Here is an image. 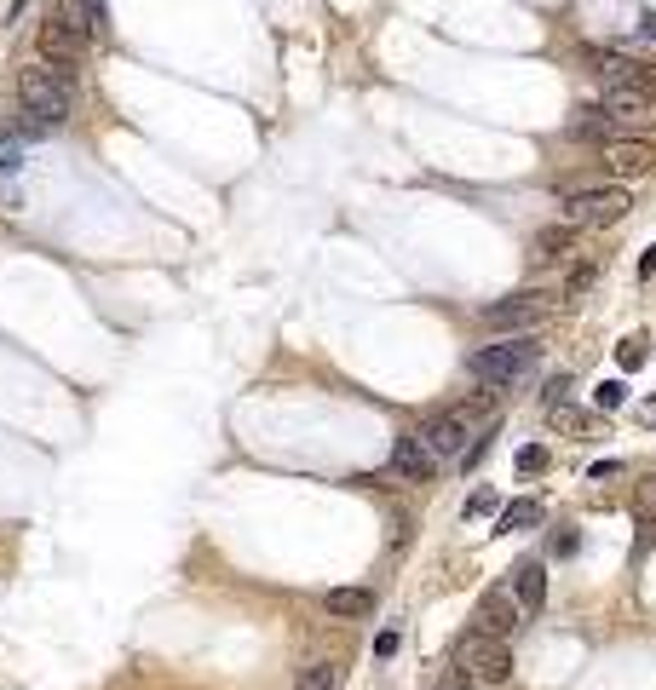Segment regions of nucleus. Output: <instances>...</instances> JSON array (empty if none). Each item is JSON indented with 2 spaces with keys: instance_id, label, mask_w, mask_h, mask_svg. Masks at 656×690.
Returning <instances> with one entry per match:
<instances>
[{
  "instance_id": "nucleus-10",
  "label": "nucleus",
  "mask_w": 656,
  "mask_h": 690,
  "mask_svg": "<svg viewBox=\"0 0 656 690\" xmlns=\"http://www.w3.org/2000/svg\"><path fill=\"white\" fill-rule=\"evenodd\" d=\"M605 110L616 127H651L656 121V87H610Z\"/></svg>"
},
{
  "instance_id": "nucleus-9",
  "label": "nucleus",
  "mask_w": 656,
  "mask_h": 690,
  "mask_svg": "<svg viewBox=\"0 0 656 690\" xmlns=\"http://www.w3.org/2000/svg\"><path fill=\"white\" fill-rule=\"evenodd\" d=\"M426 449H432V455L438 460H461L467 455V409H449V414H432V420H426Z\"/></svg>"
},
{
  "instance_id": "nucleus-13",
  "label": "nucleus",
  "mask_w": 656,
  "mask_h": 690,
  "mask_svg": "<svg viewBox=\"0 0 656 690\" xmlns=\"http://www.w3.org/2000/svg\"><path fill=\"white\" fill-rule=\"evenodd\" d=\"M513 598H518V610H524V616H536V610H541V598H547V570H541V558H518Z\"/></svg>"
},
{
  "instance_id": "nucleus-11",
  "label": "nucleus",
  "mask_w": 656,
  "mask_h": 690,
  "mask_svg": "<svg viewBox=\"0 0 656 690\" xmlns=\"http://www.w3.org/2000/svg\"><path fill=\"white\" fill-rule=\"evenodd\" d=\"M518 616H524V610H518V598L495 587V593L478 598V610H472V627H478V633H490V639H513Z\"/></svg>"
},
{
  "instance_id": "nucleus-1",
  "label": "nucleus",
  "mask_w": 656,
  "mask_h": 690,
  "mask_svg": "<svg viewBox=\"0 0 656 690\" xmlns=\"http://www.w3.org/2000/svg\"><path fill=\"white\" fill-rule=\"evenodd\" d=\"M541 363V334L536 328H524V334H507V340H495V345H484V351H472V380L478 386H518L530 368Z\"/></svg>"
},
{
  "instance_id": "nucleus-33",
  "label": "nucleus",
  "mask_w": 656,
  "mask_h": 690,
  "mask_svg": "<svg viewBox=\"0 0 656 690\" xmlns=\"http://www.w3.org/2000/svg\"><path fill=\"white\" fill-rule=\"evenodd\" d=\"M645 420H651V426H656V397H651V403H645Z\"/></svg>"
},
{
  "instance_id": "nucleus-8",
  "label": "nucleus",
  "mask_w": 656,
  "mask_h": 690,
  "mask_svg": "<svg viewBox=\"0 0 656 690\" xmlns=\"http://www.w3.org/2000/svg\"><path fill=\"white\" fill-rule=\"evenodd\" d=\"M605 167L616 179H645L656 167V144L651 138H605Z\"/></svg>"
},
{
  "instance_id": "nucleus-14",
  "label": "nucleus",
  "mask_w": 656,
  "mask_h": 690,
  "mask_svg": "<svg viewBox=\"0 0 656 690\" xmlns=\"http://www.w3.org/2000/svg\"><path fill=\"white\" fill-rule=\"evenodd\" d=\"M323 610L334 621H357V616H369V610H375V593H369V587H328Z\"/></svg>"
},
{
  "instance_id": "nucleus-16",
  "label": "nucleus",
  "mask_w": 656,
  "mask_h": 690,
  "mask_svg": "<svg viewBox=\"0 0 656 690\" xmlns=\"http://www.w3.org/2000/svg\"><path fill=\"white\" fill-rule=\"evenodd\" d=\"M570 248H576V225H547L536 236V265H553V259H564Z\"/></svg>"
},
{
  "instance_id": "nucleus-3",
  "label": "nucleus",
  "mask_w": 656,
  "mask_h": 690,
  "mask_svg": "<svg viewBox=\"0 0 656 690\" xmlns=\"http://www.w3.org/2000/svg\"><path fill=\"white\" fill-rule=\"evenodd\" d=\"M449 667H461V673H472V685H507L513 679V650H507V639H490V633H478V627H467L461 639H455V650H449Z\"/></svg>"
},
{
  "instance_id": "nucleus-19",
  "label": "nucleus",
  "mask_w": 656,
  "mask_h": 690,
  "mask_svg": "<svg viewBox=\"0 0 656 690\" xmlns=\"http://www.w3.org/2000/svg\"><path fill=\"white\" fill-rule=\"evenodd\" d=\"M18 161H24V138H18V127H6V133H0V179H6Z\"/></svg>"
},
{
  "instance_id": "nucleus-5",
  "label": "nucleus",
  "mask_w": 656,
  "mask_h": 690,
  "mask_svg": "<svg viewBox=\"0 0 656 690\" xmlns=\"http://www.w3.org/2000/svg\"><path fill=\"white\" fill-rule=\"evenodd\" d=\"M541 317H547V299H541V294H507V299H495V305L478 311V322L495 328V334H524V328H541Z\"/></svg>"
},
{
  "instance_id": "nucleus-25",
  "label": "nucleus",
  "mask_w": 656,
  "mask_h": 690,
  "mask_svg": "<svg viewBox=\"0 0 656 690\" xmlns=\"http://www.w3.org/2000/svg\"><path fill=\"white\" fill-rule=\"evenodd\" d=\"M541 466H547V449H541V443H524V449H518V472L530 478V472H541Z\"/></svg>"
},
{
  "instance_id": "nucleus-7",
  "label": "nucleus",
  "mask_w": 656,
  "mask_h": 690,
  "mask_svg": "<svg viewBox=\"0 0 656 690\" xmlns=\"http://www.w3.org/2000/svg\"><path fill=\"white\" fill-rule=\"evenodd\" d=\"M438 466H444V460L426 449L421 432H403L398 443H392V472H398L403 483H432L438 478Z\"/></svg>"
},
{
  "instance_id": "nucleus-30",
  "label": "nucleus",
  "mask_w": 656,
  "mask_h": 690,
  "mask_svg": "<svg viewBox=\"0 0 656 690\" xmlns=\"http://www.w3.org/2000/svg\"><path fill=\"white\" fill-rule=\"evenodd\" d=\"M87 12H93V29L104 35V29H110V23H104V0H87Z\"/></svg>"
},
{
  "instance_id": "nucleus-23",
  "label": "nucleus",
  "mask_w": 656,
  "mask_h": 690,
  "mask_svg": "<svg viewBox=\"0 0 656 690\" xmlns=\"http://www.w3.org/2000/svg\"><path fill=\"white\" fill-rule=\"evenodd\" d=\"M559 403H570V380H547V386H541V409H559Z\"/></svg>"
},
{
  "instance_id": "nucleus-2",
  "label": "nucleus",
  "mask_w": 656,
  "mask_h": 690,
  "mask_svg": "<svg viewBox=\"0 0 656 690\" xmlns=\"http://www.w3.org/2000/svg\"><path fill=\"white\" fill-rule=\"evenodd\" d=\"M18 98H24V115H35L41 127H58L70 121V69L64 64H35L18 75Z\"/></svg>"
},
{
  "instance_id": "nucleus-32",
  "label": "nucleus",
  "mask_w": 656,
  "mask_h": 690,
  "mask_svg": "<svg viewBox=\"0 0 656 690\" xmlns=\"http://www.w3.org/2000/svg\"><path fill=\"white\" fill-rule=\"evenodd\" d=\"M639 271H645V276H656V248L645 253V265H639Z\"/></svg>"
},
{
  "instance_id": "nucleus-28",
  "label": "nucleus",
  "mask_w": 656,
  "mask_h": 690,
  "mask_svg": "<svg viewBox=\"0 0 656 690\" xmlns=\"http://www.w3.org/2000/svg\"><path fill=\"white\" fill-rule=\"evenodd\" d=\"M375 656H380V662H392V656H398V627L375 633Z\"/></svg>"
},
{
  "instance_id": "nucleus-24",
  "label": "nucleus",
  "mask_w": 656,
  "mask_h": 690,
  "mask_svg": "<svg viewBox=\"0 0 656 690\" xmlns=\"http://www.w3.org/2000/svg\"><path fill=\"white\" fill-rule=\"evenodd\" d=\"M622 397H628V391H622V380H605V386H593V403H599V409H622Z\"/></svg>"
},
{
  "instance_id": "nucleus-27",
  "label": "nucleus",
  "mask_w": 656,
  "mask_h": 690,
  "mask_svg": "<svg viewBox=\"0 0 656 690\" xmlns=\"http://www.w3.org/2000/svg\"><path fill=\"white\" fill-rule=\"evenodd\" d=\"M484 512H495V489H472L467 495V518H484Z\"/></svg>"
},
{
  "instance_id": "nucleus-22",
  "label": "nucleus",
  "mask_w": 656,
  "mask_h": 690,
  "mask_svg": "<svg viewBox=\"0 0 656 690\" xmlns=\"http://www.w3.org/2000/svg\"><path fill=\"white\" fill-rule=\"evenodd\" d=\"M593 282H599V265H576V271H570V282H564V294H570V299H582L587 288H593Z\"/></svg>"
},
{
  "instance_id": "nucleus-12",
  "label": "nucleus",
  "mask_w": 656,
  "mask_h": 690,
  "mask_svg": "<svg viewBox=\"0 0 656 690\" xmlns=\"http://www.w3.org/2000/svg\"><path fill=\"white\" fill-rule=\"evenodd\" d=\"M87 41H93V35H87V29H75V23H64V18H47V23H41V58H47V64H64V69H70L75 58L87 52Z\"/></svg>"
},
{
  "instance_id": "nucleus-17",
  "label": "nucleus",
  "mask_w": 656,
  "mask_h": 690,
  "mask_svg": "<svg viewBox=\"0 0 656 690\" xmlns=\"http://www.w3.org/2000/svg\"><path fill=\"white\" fill-rule=\"evenodd\" d=\"M530 524H541V501L536 495H524V501H513V506H501V535H518V529H530Z\"/></svg>"
},
{
  "instance_id": "nucleus-18",
  "label": "nucleus",
  "mask_w": 656,
  "mask_h": 690,
  "mask_svg": "<svg viewBox=\"0 0 656 690\" xmlns=\"http://www.w3.org/2000/svg\"><path fill=\"white\" fill-rule=\"evenodd\" d=\"M334 679H340V667H334V662H311L294 690H334Z\"/></svg>"
},
{
  "instance_id": "nucleus-26",
  "label": "nucleus",
  "mask_w": 656,
  "mask_h": 690,
  "mask_svg": "<svg viewBox=\"0 0 656 690\" xmlns=\"http://www.w3.org/2000/svg\"><path fill=\"white\" fill-rule=\"evenodd\" d=\"M639 524H656V478L639 483Z\"/></svg>"
},
{
  "instance_id": "nucleus-29",
  "label": "nucleus",
  "mask_w": 656,
  "mask_h": 690,
  "mask_svg": "<svg viewBox=\"0 0 656 690\" xmlns=\"http://www.w3.org/2000/svg\"><path fill=\"white\" fill-rule=\"evenodd\" d=\"M553 552H559V558H570V552H576V529H564L559 541H553Z\"/></svg>"
},
{
  "instance_id": "nucleus-4",
  "label": "nucleus",
  "mask_w": 656,
  "mask_h": 690,
  "mask_svg": "<svg viewBox=\"0 0 656 690\" xmlns=\"http://www.w3.org/2000/svg\"><path fill=\"white\" fill-rule=\"evenodd\" d=\"M633 207V196H628V184H587V190H570L564 196V225H616L622 213Z\"/></svg>"
},
{
  "instance_id": "nucleus-21",
  "label": "nucleus",
  "mask_w": 656,
  "mask_h": 690,
  "mask_svg": "<svg viewBox=\"0 0 656 690\" xmlns=\"http://www.w3.org/2000/svg\"><path fill=\"white\" fill-rule=\"evenodd\" d=\"M645 357H651L645 334H633V340H622V345H616V363H622V368H645Z\"/></svg>"
},
{
  "instance_id": "nucleus-6",
  "label": "nucleus",
  "mask_w": 656,
  "mask_h": 690,
  "mask_svg": "<svg viewBox=\"0 0 656 690\" xmlns=\"http://www.w3.org/2000/svg\"><path fill=\"white\" fill-rule=\"evenodd\" d=\"M582 64L593 69V75H605L610 87H656L651 64H639L628 52H610V46H582Z\"/></svg>"
},
{
  "instance_id": "nucleus-31",
  "label": "nucleus",
  "mask_w": 656,
  "mask_h": 690,
  "mask_svg": "<svg viewBox=\"0 0 656 690\" xmlns=\"http://www.w3.org/2000/svg\"><path fill=\"white\" fill-rule=\"evenodd\" d=\"M639 35H645V41H656V12H651L645 23H639Z\"/></svg>"
},
{
  "instance_id": "nucleus-20",
  "label": "nucleus",
  "mask_w": 656,
  "mask_h": 690,
  "mask_svg": "<svg viewBox=\"0 0 656 690\" xmlns=\"http://www.w3.org/2000/svg\"><path fill=\"white\" fill-rule=\"evenodd\" d=\"M547 420H553L559 432H587V426H593V414L570 409V403H559V409H547Z\"/></svg>"
},
{
  "instance_id": "nucleus-15",
  "label": "nucleus",
  "mask_w": 656,
  "mask_h": 690,
  "mask_svg": "<svg viewBox=\"0 0 656 690\" xmlns=\"http://www.w3.org/2000/svg\"><path fill=\"white\" fill-rule=\"evenodd\" d=\"M570 138H599V144H605V138H622V127L610 121L605 104H593V110H576V121H570Z\"/></svg>"
}]
</instances>
